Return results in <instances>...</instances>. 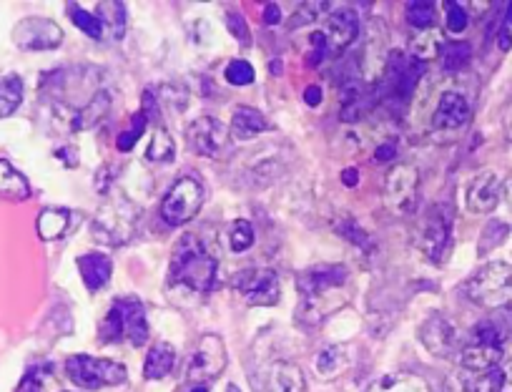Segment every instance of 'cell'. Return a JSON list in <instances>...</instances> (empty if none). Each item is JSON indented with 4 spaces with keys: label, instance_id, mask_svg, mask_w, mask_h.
<instances>
[{
    "label": "cell",
    "instance_id": "obj_1",
    "mask_svg": "<svg viewBox=\"0 0 512 392\" xmlns=\"http://www.w3.org/2000/svg\"><path fill=\"white\" fill-rule=\"evenodd\" d=\"M349 272L344 264H322L304 269L297 277V289L302 294L299 317L304 322H319L347 302Z\"/></svg>",
    "mask_w": 512,
    "mask_h": 392
},
{
    "label": "cell",
    "instance_id": "obj_2",
    "mask_svg": "<svg viewBox=\"0 0 512 392\" xmlns=\"http://www.w3.org/2000/svg\"><path fill=\"white\" fill-rule=\"evenodd\" d=\"M216 274H219V262L204 247V242L194 234L181 237L174 254H171L169 282L176 284V287L189 289V292L206 294L214 289Z\"/></svg>",
    "mask_w": 512,
    "mask_h": 392
},
{
    "label": "cell",
    "instance_id": "obj_3",
    "mask_svg": "<svg viewBox=\"0 0 512 392\" xmlns=\"http://www.w3.org/2000/svg\"><path fill=\"white\" fill-rule=\"evenodd\" d=\"M139 227V207L126 194H111L91 222V237L103 247H123Z\"/></svg>",
    "mask_w": 512,
    "mask_h": 392
},
{
    "label": "cell",
    "instance_id": "obj_4",
    "mask_svg": "<svg viewBox=\"0 0 512 392\" xmlns=\"http://www.w3.org/2000/svg\"><path fill=\"white\" fill-rule=\"evenodd\" d=\"M101 340L103 342H131L141 347L149 340V322H146V310L136 297H121L111 305L108 315L101 322Z\"/></svg>",
    "mask_w": 512,
    "mask_h": 392
},
{
    "label": "cell",
    "instance_id": "obj_5",
    "mask_svg": "<svg viewBox=\"0 0 512 392\" xmlns=\"http://www.w3.org/2000/svg\"><path fill=\"white\" fill-rule=\"evenodd\" d=\"M465 294L485 310H500L512 300V267L507 262H487L465 282Z\"/></svg>",
    "mask_w": 512,
    "mask_h": 392
},
{
    "label": "cell",
    "instance_id": "obj_6",
    "mask_svg": "<svg viewBox=\"0 0 512 392\" xmlns=\"http://www.w3.org/2000/svg\"><path fill=\"white\" fill-rule=\"evenodd\" d=\"M66 375L81 390H101V387L123 385L128 377L126 365L106 357L73 355L66 360Z\"/></svg>",
    "mask_w": 512,
    "mask_h": 392
},
{
    "label": "cell",
    "instance_id": "obj_7",
    "mask_svg": "<svg viewBox=\"0 0 512 392\" xmlns=\"http://www.w3.org/2000/svg\"><path fill=\"white\" fill-rule=\"evenodd\" d=\"M502 347H505V332L492 322H480L472 327L470 342L460 350L462 367L475 375L492 370L502 362Z\"/></svg>",
    "mask_w": 512,
    "mask_h": 392
},
{
    "label": "cell",
    "instance_id": "obj_8",
    "mask_svg": "<svg viewBox=\"0 0 512 392\" xmlns=\"http://www.w3.org/2000/svg\"><path fill=\"white\" fill-rule=\"evenodd\" d=\"M452 209L447 204H435L422 219L417 244L430 262L442 264L452 249Z\"/></svg>",
    "mask_w": 512,
    "mask_h": 392
},
{
    "label": "cell",
    "instance_id": "obj_9",
    "mask_svg": "<svg viewBox=\"0 0 512 392\" xmlns=\"http://www.w3.org/2000/svg\"><path fill=\"white\" fill-rule=\"evenodd\" d=\"M204 204V186L194 176H181L161 202V217L171 227L191 222Z\"/></svg>",
    "mask_w": 512,
    "mask_h": 392
},
{
    "label": "cell",
    "instance_id": "obj_10",
    "mask_svg": "<svg viewBox=\"0 0 512 392\" xmlns=\"http://www.w3.org/2000/svg\"><path fill=\"white\" fill-rule=\"evenodd\" d=\"M420 194V171L412 164L392 166L384 181V204L395 217H407L415 212Z\"/></svg>",
    "mask_w": 512,
    "mask_h": 392
},
{
    "label": "cell",
    "instance_id": "obj_11",
    "mask_svg": "<svg viewBox=\"0 0 512 392\" xmlns=\"http://www.w3.org/2000/svg\"><path fill=\"white\" fill-rule=\"evenodd\" d=\"M226 370V347L219 335H201L196 342L191 360L186 365V380L204 385V382L216 380Z\"/></svg>",
    "mask_w": 512,
    "mask_h": 392
},
{
    "label": "cell",
    "instance_id": "obj_12",
    "mask_svg": "<svg viewBox=\"0 0 512 392\" xmlns=\"http://www.w3.org/2000/svg\"><path fill=\"white\" fill-rule=\"evenodd\" d=\"M13 43L21 51H53L63 43V28L43 16H28L13 28Z\"/></svg>",
    "mask_w": 512,
    "mask_h": 392
},
{
    "label": "cell",
    "instance_id": "obj_13",
    "mask_svg": "<svg viewBox=\"0 0 512 392\" xmlns=\"http://www.w3.org/2000/svg\"><path fill=\"white\" fill-rule=\"evenodd\" d=\"M234 287L239 289L249 305L256 307H274L282 300V289H279V277L272 269H256L246 267L234 277Z\"/></svg>",
    "mask_w": 512,
    "mask_h": 392
},
{
    "label": "cell",
    "instance_id": "obj_14",
    "mask_svg": "<svg viewBox=\"0 0 512 392\" xmlns=\"http://www.w3.org/2000/svg\"><path fill=\"white\" fill-rule=\"evenodd\" d=\"M186 139L194 154L206 156V159H216L226 151L229 146V129L221 124L219 119H211V116H201L186 131Z\"/></svg>",
    "mask_w": 512,
    "mask_h": 392
},
{
    "label": "cell",
    "instance_id": "obj_15",
    "mask_svg": "<svg viewBox=\"0 0 512 392\" xmlns=\"http://www.w3.org/2000/svg\"><path fill=\"white\" fill-rule=\"evenodd\" d=\"M457 340V327L442 315H432L420 327V342L437 357H450L457 350Z\"/></svg>",
    "mask_w": 512,
    "mask_h": 392
},
{
    "label": "cell",
    "instance_id": "obj_16",
    "mask_svg": "<svg viewBox=\"0 0 512 392\" xmlns=\"http://www.w3.org/2000/svg\"><path fill=\"white\" fill-rule=\"evenodd\" d=\"M502 194V184L497 174L492 171H482L472 179L470 189H467V209L472 214H487L497 207Z\"/></svg>",
    "mask_w": 512,
    "mask_h": 392
},
{
    "label": "cell",
    "instance_id": "obj_17",
    "mask_svg": "<svg viewBox=\"0 0 512 392\" xmlns=\"http://www.w3.org/2000/svg\"><path fill=\"white\" fill-rule=\"evenodd\" d=\"M472 109L467 104V98L460 96L455 91H445L440 96V104H437L435 116H432V126L442 131H452V129H460L470 121Z\"/></svg>",
    "mask_w": 512,
    "mask_h": 392
},
{
    "label": "cell",
    "instance_id": "obj_18",
    "mask_svg": "<svg viewBox=\"0 0 512 392\" xmlns=\"http://www.w3.org/2000/svg\"><path fill=\"white\" fill-rule=\"evenodd\" d=\"M324 38H327L329 48H337V51H342V48L352 46L354 38H357L359 33V18H357V11L354 8H339L337 13H332L327 21V26H324Z\"/></svg>",
    "mask_w": 512,
    "mask_h": 392
},
{
    "label": "cell",
    "instance_id": "obj_19",
    "mask_svg": "<svg viewBox=\"0 0 512 392\" xmlns=\"http://www.w3.org/2000/svg\"><path fill=\"white\" fill-rule=\"evenodd\" d=\"M264 392H307V380L299 365L287 360H279L269 367Z\"/></svg>",
    "mask_w": 512,
    "mask_h": 392
},
{
    "label": "cell",
    "instance_id": "obj_20",
    "mask_svg": "<svg viewBox=\"0 0 512 392\" xmlns=\"http://www.w3.org/2000/svg\"><path fill=\"white\" fill-rule=\"evenodd\" d=\"M78 272H81L83 284L88 287V292H98L101 287H106L108 279L113 274V262L101 252H91L78 257Z\"/></svg>",
    "mask_w": 512,
    "mask_h": 392
},
{
    "label": "cell",
    "instance_id": "obj_21",
    "mask_svg": "<svg viewBox=\"0 0 512 392\" xmlns=\"http://www.w3.org/2000/svg\"><path fill=\"white\" fill-rule=\"evenodd\" d=\"M31 194V181L11 161L0 159V199H6V202H26V199H31Z\"/></svg>",
    "mask_w": 512,
    "mask_h": 392
},
{
    "label": "cell",
    "instance_id": "obj_22",
    "mask_svg": "<svg viewBox=\"0 0 512 392\" xmlns=\"http://www.w3.org/2000/svg\"><path fill=\"white\" fill-rule=\"evenodd\" d=\"M111 111V96L106 91H98L96 96L91 98L86 104V109H78L71 119V129L73 131H88L96 129L103 119Z\"/></svg>",
    "mask_w": 512,
    "mask_h": 392
},
{
    "label": "cell",
    "instance_id": "obj_23",
    "mask_svg": "<svg viewBox=\"0 0 512 392\" xmlns=\"http://www.w3.org/2000/svg\"><path fill=\"white\" fill-rule=\"evenodd\" d=\"M470 392H512V360L475 375V380L470 382Z\"/></svg>",
    "mask_w": 512,
    "mask_h": 392
},
{
    "label": "cell",
    "instance_id": "obj_24",
    "mask_svg": "<svg viewBox=\"0 0 512 392\" xmlns=\"http://www.w3.org/2000/svg\"><path fill=\"white\" fill-rule=\"evenodd\" d=\"M68 224H71V212L68 209L48 207L38 214L36 232L43 242H56V239H61L68 232Z\"/></svg>",
    "mask_w": 512,
    "mask_h": 392
},
{
    "label": "cell",
    "instance_id": "obj_25",
    "mask_svg": "<svg viewBox=\"0 0 512 392\" xmlns=\"http://www.w3.org/2000/svg\"><path fill=\"white\" fill-rule=\"evenodd\" d=\"M176 362V350L169 345V342H156L149 350L144 362V377L146 380H164V377L171 375Z\"/></svg>",
    "mask_w": 512,
    "mask_h": 392
},
{
    "label": "cell",
    "instance_id": "obj_26",
    "mask_svg": "<svg viewBox=\"0 0 512 392\" xmlns=\"http://www.w3.org/2000/svg\"><path fill=\"white\" fill-rule=\"evenodd\" d=\"M269 129L267 119H264L262 111L251 109V106H239L234 111V119H231V134L239 136V139H254V136L264 134Z\"/></svg>",
    "mask_w": 512,
    "mask_h": 392
},
{
    "label": "cell",
    "instance_id": "obj_27",
    "mask_svg": "<svg viewBox=\"0 0 512 392\" xmlns=\"http://www.w3.org/2000/svg\"><path fill=\"white\" fill-rule=\"evenodd\" d=\"M23 104V78L16 71L0 73V119L16 114Z\"/></svg>",
    "mask_w": 512,
    "mask_h": 392
},
{
    "label": "cell",
    "instance_id": "obj_28",
    "mask_svg": "<svg viewBox=\"0 0 512 392\" xmlns=\"http://www.w3.org/2000/svg\"><path fill=\"white\" fill-rule=\"evenodd\" d=\"M369 392H432L425 377L415 375V372H395V375L382 377L374 382Z\"/></svg>",
    "mask_w": 512,
    "mask_h": 392
},
{
    "label": "cell",
    "instance_id": "obj_29",
    "mask_svg": "<svg viewBox=\"0 0 512 392\" xmlns=\"http://www.w3.org/2000/svg\"><path fill=\"white\" fill-rule=\"evenodd\" d=\"M314 365H317L319 377H324V380H332V377H337L339 372H344V367L349 365L347 350L339 345L324 347V350L317 355V360H314Z\"/></svg>",
    "mask_w": 512,
    "mask_h": 392
},
{
    "label": "cell",
    "instance_id": "obj_30",
    "mask_svg": "<svg viewBox=\"0 0 512 392\" xmlns=\"http://www.w3.org/2000/svg\"><path fill=\"white\" fill-rule=\"evenodd\" d=\"M174 154H176L174 136L169 134V129H166V126H156L154 139H151L149 151H146V159L156 161V164H166V161L174 159Z\"/></svg>",
    "mask_w": 512,
    "mask_h": 392
},
{
    "label": "cell",
    "instance_id": "obj_31",
    "mask_svg": "<svg viewBox=\"0 0 512 392\" xmlns=\"http://www.w3.org/2000/svg\"><path fill=\"white\" fill-rule=\"evenodd\" d=\"M98 21L103 28H111L113 38H121L126 33V6L123 3H101L98 6Z\"/></svg>",
    "mask_w": 512,
    "mask_h": 392
},
{
    "label": "cell",
    "instance_id": "obj_32",
    "mask_svg": "<svg viewBox=\"0 0 512 392\" xmlns=\"http://www.w3.org/2000/svg\"><path fill=\"white\" fill-rule=\"evenodd\" d=\"M435 8V3H410L407 6V23L417 31H430L437 18Z\"/></svg>",
    "mask_w": 512,
    "mask_h": 392
},
{
    "label": "cell",
    "instance_id": "obj_33",
    "mask_svg": "<svg viewBox=\"0 0 512 392\" xmlns=\"http://www.w3.org/2000/svg\"><path fill=\"white\" fill-rule=\"evenodd\" d=\"M470 56V43H447V46H442V66H445V71H460V68L467 66Z\"/></svg>",
    "mask_w": 512,
    "mask_h": 392
},
{
    "label": "cell",
    "instance_id": "obj_34",
    "mask_svg": "<svg viewBox=\"0 0 512 392\" xmlns=\"http://www.w3.org/2000/svg\"><path fill=\"white\" fill-rule=\"evenodd\" d=\"M68 16H71V21L76 23V28H81L86 36H91V38L103 36V26H101V21H98L96 13H88L78 6H68Z\"/></svg>",
    "mask_w": 512,
    "mask_h": 392
},
{
    "label": "cell",
    "instance_id": "obj_35",
    "mask_svg": "<svg viewBox=\"0 0 512 392\" xmlns=\"http://www.w3.org/2000/svg\"><path fill=\"white\" fill-rule=\"evenodd\" d=\"M146 124H149V116H146L144 111H139V114L134 116V121H131V126H128V129L123 131V134H118V139H116L118 151H131V149H134L136 141H139L141 136H144Z\"/></svg>",
    "mask_w": 512,
    "mask_h": 392
},
{
    "label": "cell",
    "instance_id": "obj_36",
    "mask_svg": "<svg viewBox=\"0 0 512 392\" xmlns=\"http://www.w3.org/2000/svg\"><path fill=\"white\" fill-rule=\"evenodd\" d=\"M229 237L231 249H234L236 254H241L254 244V227H251V222H246V219H236L229 227Z\"/></svg>",
    "mask_w": 512,
    "mask_h": 392
},
{
    "label": "cell",
    "instance_id": "obj_37",
    "mask_svg": "<svg viewBox=\"0 0 512 392\" xmlns=\"http://www.w3.org/2000/svg\"><path fill=\"white\" fill-rule=\"evenodd\" d=\"M226 81H229L231 86H249V83H254V68H251V63L244 61V58L231 61L229 66H226Z\"/></svg>",
    "mask_w": 512,
    "mask_h": 392
},
{
    "label": "cell",
    "instance_id": "obj_38",
    "mask_svg": "<svg viewBox=\"0 0 512 392\" xmlns=\"http://www.w3.org/2000/svg\"><path fill=\"white\" fill-rule=\"evenodd\" d=\"M467 28V11L457 3H447V31L462 33Z\"/></svg>",
    "mask_w": 512,
    "mask_h": 392
},
{
    "label": "cell",
    "instance_id": "obj_39",
    "mask_svg": "<svg viewBox=\"0 0 512 392\" xmlns=\"http://www.w3.org/2000/svg\"><path fill=\"white\" fill-rule=\"evenodd\" d=\"M16 392H43V380H41V372H28L23 377L21 387Z\"/></svg>",
    "mask_w": 512,
    "mask_h": 392
},
{
    "label": "cell",
    "instance_id": "obj_40",
    "mask_svg": "<svg viewBox=\"0 0 512 392\" xmlns=\"http://www.w3.org/2000/svg\"><path fill=\"white\" fill-rule=\"evenodd\" d=\"M226 21H229L231 33H234V36L239 38L241 43L249 41V31H246V28H244V18H241L239 13H229V18H226Z\"/></svg>",
    "mask_w": 512,
    "mask_h": 392
},
{
    "label": "cell",
    "instance_id": "obj_41",
    "mask_svg": "<svg viewBox=\"0 0 512 392\" xmlns=\"http://www.w3.org/2000/svg\"><path fill=\"white\" fill-rule=\"evenodd\" d=\"M279 21H282V11H279L277 3H269V6L264 8V23H267V26H277Z\"/></svg>",
    "mask_w": 512,
    "mask_h": 392
},
{
    "label": "cell",
    "instance_id": "obj_42",
    "mask_svg": "<svg viewBox=\"0 0 512 392\" xmlns=\"http://www.w3.org/2000/svg\"><path fill=\"white\" fill-rule=\"evenodd\" d=\"M304 101H307L309 106H317L319 101H322V88H319V86H309L307 91H304Z\"/></svg>",
    "mask_w": 512,
    "mask_h": 392
},
{
    "label": "cell",
    "instance_id": "obj_43",
    "mask_svg": "<svg viewBox=\"0 0 512 392\" xmlns=\"http://www.w3.org/2000/svg\"><path fill=\"white\" fill-rule=\"evenodd\" d=\"M342 181L347 186H354L359 181V171L357 169H344V174H342Z\"/></svg>",
    "mask_w": 512,
    "mask_h": 392
},
{
    "label": "cell",
    "instance_id": "obj_44",
    "mask_svg": "<svg viewBox=\"0 0 512 392\" xmlns=\"http://www.w3.org/2000/svg\"><path fill=\"white\" fill-rule=\"evenodd\" d=\"M390 156H395V149H392V146H382V149L377 151V159L379 161H387V159H390Z\"/></svg>",
    "mask_w": 512,
    "mask_h": 392
},
{
    "label": "cell",
    "instance_id": "obj_45",
    "mask_svg": "<svg viewBox=\"0 0 512 392\" xmlns=\"http://www.w3.org/2000/svg\"><path fill=\"white\" fill-rule=\"evenodd\" d=\"M226 392H241V390H239V387H236V385H234V382H231V385H229V387H226Z\"/></svg>",
    "mask_w": 512,
    "mask_h": 392
},
{
    "label": "cell",
    "instance_id": "obj_46",
    "mask_svg": "<svg viewBox=\"0 0 512 392\" xmlns=\"http://www.w3.org/2000/svg\"><path fill=\"white\" fill-rule=\"evenodd\" d=\"M507 23L512 26V3H510V8H507Z\"/></svg>",
    "mask_w": 512,
    "mask_h": 392
},
{
    "label": "cell",
    "instance_id": "obj_47",
    "mask_svg": "<svg viewBox=\"0 0 512 392\" xmlns=\"http://www.w3.org/2000/svg\"><path fill=\"white\" fill-rule=\"evenodd\" d=\"M191 392H209V390H206V387H204V385H196V387H194V390H191Z\"/></svg>",
    "mask_w": 512,
    "mask_h": 392
}]
</instances>
